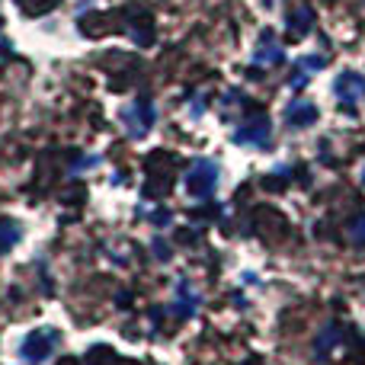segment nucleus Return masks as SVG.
Returning <instances> with one entry per match:
<instances>
[{"mask_svg":"<svg viewBox=\"0 0 365 365\" xmlns=\"http://www.w3.org/2000/svg\"><path fill=\"white\" fill-rule=\"evenodd\" d=\"M55 346H58V330L55 327H38L23 340L19 356H23V362H29V365H42L51 353H55Z\"/></svg>","mask_w":365,"mask_h":365,"instance_id":"nucleus-1","label":"nucleus"},{"mask_svg":"<svg viewBox=\"0 0 365 365\" xmlns=\"http://www.w3.org/2000/svg\"><path fill=\"white\" fill-rule=\"evenodd\" d=\"M215 182H218V164L208 158H199L186 173V189L192 199H208L215 192Z\"/></svg>","mask_w":365,"mask_h":365,"instance_id":"nucleus-2","label":"nucleus"},{"mask_svg":"<svg viewBox=\"0 0 365 365\" xmlns=\"http://www.w3.org/2000/svg\"><path fill=\"white\" fill-rule=\"evenodd\" d=\"M119 122L125 125V132L132 135V138H145V135L154 128V103L151 100L128 103V106L119 113Z\"/></svg>","mask_w":365,"mask_h":365,"instance_id":"nucleus-3","label":"nucleus"},{"mask_svg":"<svg viewBox=\"0 0 365 365\" xmlns=\"http://www.w3.org/2000/svg\"><path fill=\"white\" fill-rule=\"evenodd\" d=\"M272 138V119L266 113H253L244 125L234 132V145L244 148H266Z\"/></svg>","mask_w":365,"mask_h":365,"instance_id":"nucleus-4","label":"nucleus"},{"mask_svg":"<svg viewBox=\"0 0 365 365\" xmlns=\"http://www.w3.org/2000/svg\"><path fill=\"white\" fill-rule=\"evenodd\" d=\"M334 96L343 103V106H356V103L365 96V77L359 71H343L334 81Z\"/></svg>","mask_w":365,"mask_h":365,"instance_id":"nucleus-5","label":"nucleus"},{"mask_svg":"<svg viewBox=\"0 0 365 365\" xmlns=\"http://www.w3.org/2000/svg\"><path fill=\"white\" fill-rule=\"evenodd\" d=\"M285 58V48H282V42H279L276 36H272L269 29L259 36V42H257V48H253V64H259V68H269V64H279Z\"/></svg>","mask_w":365,"mask_h":365,"instance_id":"nucleus-6","label":"nucleus"},{"mask_svg":"<svg viewBox=\"0 0 365 365\" xmlns=\"http://www.w3.org/2000/svg\"><path fill=\"white\" fill-rule=\"evenodd\" d=\"M285 122H289L292 128H311L317 122V106L311 100L289 103V109H285Z\"/></svg>","mask_w":365,"mask_h":365,"instance_id":"nucleus-7","label":"nucleus"},{"mask_svg":"<svg viewBox=\"0 0 365 365\" xmlns=\"http://www.w3.org/2000/svg\"><path fill=\"white\" fill-rule=\"evenodd\" d=\"M199 304H202L199 292H195L192 285L182 279V282L177 285V295H173V314H177V317H192L195 311H199Z\"/></svg>","mask_w":365,"mask_h":365,"instance_id":"nucleus-8","label":"nucleus"},{"mask_svg":"<svg viewBox=\"0 0 365 365\" xmlns=\"http://www.w3.org/2000/svg\"><path fill=\"white\" fill-rule=\"evenodd\" d=\"M321 68H324V58L321 55H304L302 61H298L295 74L289 77V87H304V83H308V77L317 74Z\"/></svg>","mask_w":365,"mask_h":365,"instance_id":"nucleus-9","label":"nucleus"},{"mask_svg":"<svg viewBox=\"0 0 365 365\" xmlns=\"http://www.w3.org/2000/svg\"><path fill=\"white\" fill-rule=\"evenodd\" d=\"M19 237H23L19 221L16 218H0V257H4V253H10L13 247L19 244Z\"/></svg>","mask_w":365,"mask_h":365,"instance_id":"nucleus-10","label":"nucleus"},{"mask_svg":"<svg viewBox=\"0 0 365 365\" xmlns=\"http://www.w3.org/2000/svg\"><path fill=\"white\" fill-rule=\"evenodd\" d=\"M311 26H314V13H311L308 6H302V10H292V13H289V36H295V38L308 36Z\"/></svg>","mask_w":365,"mask_h":365,"instance_id":"nucleus-11","label":"nucleus"},{"mask_svg":"<svg viewBox=\"0 0 365 365\" xmlns=\"http://www.w3.org/2000/svg\"><path fill=\"white\" fill-rule=\"evenodd\" d=\"M119 359H115V353L106 346V343H100V346H93L87 353V365H115Z\"/></svg>","mask_w":365,"mask_h":365,"instance_id":"nucleus-12","label":"nucleus"},{"mask_svg":"<svg viewBox=\"0 0 365 365\" xmlns=\"http://www.w3.org/2000/svg\"><path fill=\"white\" fill-rule=\"evenodd\" d=\"M19 6H23L26 13H29V16H38V13H48L51 6L58 4V0H16Z\"/></svg>","mask_w":365,"mask_h":365,"instance_id":"nucleus-13","label":"nucleus"},{"mask_svg":"<svg viewBox=\"0 0 365 365\" xmlns=\"http://www.w3.org/2000/svg\"><path fill=\"white\" fill-rule=\"evenodd\" d=\"M336 336H340V327H336V324H330V327H327V336H321V340H317V349H324V353H327V349H334Z\"/></svg>","mask_w":365,"mask_h":365,"instance_id":"nucleus-14","label":"nucleus"},{"mask_svg":"<svg viewBox=\"0 0 365 365\" xmlns=\"http://www.w3.org/2000/svg\"><path fill=\"white\" fill-rule=\"evenodd\" d=\"M349 237L365 240V215H359V218H356V225H349Z\"/></svg>","mask_w":365,"mask_h":365,"instance_id":"nucleus-15","label":"nucleus"},{"mask_svg":"<svg viewBox=\"0 0 365 365\" xmlns=\"http://www.w3.org/2000/svg\"><path fill=\"white\" fill-rule=\"evenodd\" d=\"M362 182H365V167H362Z\"/></svg>","mask_w":365,"mask_h":365,"instance_id":"nucleus-16","label":"nucleus"}]
</instances>
